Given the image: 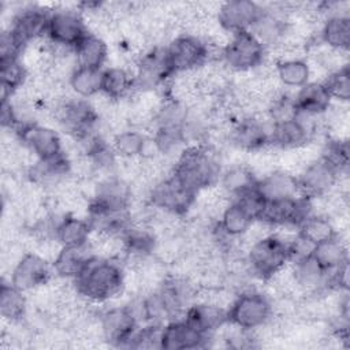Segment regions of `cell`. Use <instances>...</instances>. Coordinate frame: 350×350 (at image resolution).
<instances>
[{
	"mask_svg": "<svg viewBox=\"0 0 350 350\" xmlns=\"http://www.w3.org/2000/svg\"><path fill=\"white\" fill-rule=\"evenodd\" d=\"M18 133L21 141L29 148L31 153L36 154L40 161L51 160L64 153L60 135L51 127L27 123L22 124Z\"/></svg>",
	"mask_w": 350,
	"mask_h": 350,
	"instance_id": "12",
	"label": "cell"
},
{
	"mask_svg": "<svg viewBox=\"0 0 350 350\" xmlns=\"http://www.w3.org/2000/svg\"><path fill=\"white\" fill-rule=\"evenodd\" d=\"M312 213V198L305 196H297L287 200L267 201L265 209L257 221L273 227H298L299 223Z\"/></svg>",
	"mask_w": 350,
	"mask_h": 350,
	"instance_id": "8",
	"label": "cell"
},
{
	"mask_svg": "<svg viewBox=\"0 0 350 350\" xmlns=\"http://www.w3.org/2000/svg\"><path fill=\"white\" fill-rule=\"evenodd\" d=\"M232 201L237 202L254 221H257L261 217L267 205V200L258 190L257 182L253 186L235 194Z\"/></svg>",
	"mask_w": 350,
	"mask_h": 350,
	"instance_id": "39",
	"label": "cell"
},
{
	"mask_svg": "<svg viewBox=\"0 0 350 350\" xmlns=\"http://www.w3.org/2000/svg\"><path fill=\"white\" fill-rule=\"evenodd\" d=\"M339 172L323 159L310 163L297 178L301 196L316 198L327 194L339 180Z\"/></svg>",
	"mask_w": 350,
	"mask_h": 350,
	"instance_id": "13",
	"label": "cell"
},
{
	"mask_svg": "<svg viewBox=\"0 0 350 350\" xmlns=\"http://www.w3.org/2000/svg\"><path fill=\"white\" fill-rule=\"evenodd\" d=\"M310 256L328 273L347 264V247L338 234L314 245Z\"/></svg>",
	"mask_w": 350,
	"mask_h": 350,
	"instance_id": "26",
	"label": "cell"
},
{
	"mask_svg": "<svg viewBox=\"0 0 350 350\" xmlns=\"http://www.w3.org/2000/svg\"><path fill=\"white\" fill-rule=\"evenodd\" d=\"M101 68L77 66L68 75V83L77 96L88 98L101 92Z\"/></svg>",
	"mask_w": 350,
	"mask_h": 350,
	"instance_id": "31",
	"label": "cell"
},
{
	"mask_svg": "<svg viewBox=\"0 0 350 350\" xmlns=\"http://www.w3.org/2000/svg\"><path fill=\"white\" fill-rule=\"evenodd\" d=\"M27 77L25 66L19 62V57L0 59V78H1V97L3 100L11 98V96L22 88Z\"/></svg>",
	"mask_w": 350,
	"mask_h": 350,
	"instance_id": "35",
	"label": "cell"
},
{
	"mask_svg": "<svg viewBox=\"0 0 350 350\" xmlns=\"http://www.w3.org/2000/svg\"><path fill=\"white\" fill-rule=\"evenodd\" d=\"M293 276L295 284L310 293L328 287L329 282V273L324 271L312 256L294 262Z\"/></svg>",
	"mask_w": 350,
	"mask_h": 350,
	"instance_id": "25",
	"label": "cell"
},
{
	"mask_svg": "<svg viewBox=\"0 0 350 350\" xmlns=\"http://www.w3.org/2000/svg\"><path fill=\"white\" fill-rule=\"evenodd\" d=\"M265 46L249 31L232 34L221 49V59L231 70L249 71L262 64Z\"/></svg>",
	"mask_w": 350,
	"mask_h": 350,
	"instance_id": "5",
	"label": "cell"
},
{
	"mask_svg": "<svg viewBox=\"0 0 350 350\" xmlns=\"http://www.w3.org/2000/svg\"><path fill=\"white\" fill-rule=\"evenodd\" d=\"M276 75L280 83L287 88H302L309 82L310 67L302 59L290 57L276 64Z\"/></svg>",
	"mask_w": 350,
	"mask_h": 350,
	"instance_id": "34",
	"label": "cell"
},
{
	"mask_svg": "<svg viewBox=\"0 0 350 350\" xmlns=\"http://www.w3.org/2000/svg\"><path fill=\"white\" fill-rule=\"evenodd\" d=\"M257 187L267 201H279L301 196L297 176L284 171H275L262 179H257Z\"/></svg>",
	"mask_w": 350,
	"mask_h": 350,
	"instance_id": "23",
	"label": "cell"
},
{
	"mask_svg": "<svg viewBox=\"0 0 350 350\" xmlns=\"http://www.w3.org/2000/svg\"><path fill=\"white\" fill-rule=\"evenodd\" d=\"M194 328L205 335H211L217 328L228 323L227 309L219 304L204 301L190 306L185 317Z\"/></svg>",
	"mask_w": 350,
	"mask_h": 350,
	"instance_id": "19",
	"label": "cell"
},
{
	"mask_svg": "<svg viewBox=\"0 0 350 350\" xmlns=\"http://www.w3.org/2000/svg\"><path fill=\"white\" fill-rule=\"evenodd\" d=\"M53 231L56 241L62 246H83L88 245L92 226L86 219L66 215L55 224Z\"/></svg>",
	"mask_w": 350,
	"mask_h": 350,
	"instance_id": "24",
	"label": "cell"
},
{
	"mask_svg": "<svg viewBox=\"0 0 350 350\" xmlns=\"http://www.w3.org/2000/svg\"><path fill=\"white\" fill-rule=\"evenodd\" d=\"M52 273H55L52 264L44 257L36 253H26L15 264L10 283L26 293L48 284Z\"/></svg>",
	"mask_w": 350,
	"mask_h": 350,
	"instance_id": "9",
	"label": "cell"
},
{
	"mask_svg": "<svg viewBox=\"0 0 350 350\" xmlns=\"http://www.w3.org/2000/svg\"><path fill=\"white\" fill-rule=\"evenodd\" d=\"M297 228V235L313 246L336 234L332 221L327 216L314 213L304 219Z\"/></svg>",
	"mask_w": 350,
	"mask_h": 350,
	"instance_id": "33",
	"label": "cell"
},
{
	"mask_svg": "<svg viewBox=\"0 0 350 350\" xmlns=\"http://www.w3.org/2000/svg\"><path fill=\"white\" fill-rule=\"evenodd\" d=\"M262 7L249 0L226 1L219 7L217 21L219 25L231 34L246 31L252 27L257 16L261 14Z\"/></svg>",
	"mask_w": 350,
	"mask_h": 350,
	"instance_id": "15",
	"label": "cell"
},
{
	"mask_svg": "<svg viewBox=\"0 0 350 350\" xmlns=\"http://www.w3.org/2000/svg\"><path fill=\"white\" fill-rule=\"evenodd\" d=\"M27 308L25 291L16 288L11 283H3L0 290V313L10 321L21 320Z\"/></svg>",
	"mask_w": 350,
	"mask_h": 350,
	"instance_id": "36",
	"label": "cell"
},
{
	"mask_svg": "<svg viewBox=\"0 0 350 350\" xmlns=\"http://www.w3.org/2000/svg\"><path fill=\"white\" fill-rule=\"evenodd\" d=\"M227 316L231 325L252 331L268 323L272 316V304L262 293L245 291L231 302Z\"/></svg>",
	"mask_w": 350,
	"mask_h": 350,
	"instance_id": "4",
	"label": "cell"
},
{
	"mask_svg": "<svg viewBox=\"0 0 350 350\" xmlns=\"http://www.w3.org/2000/svg\"><path fill=\"white\" fill-rule=\"evenodd\" d=\"M57 119L74 138L89 139L97 122V113L86 101L70 100L59 105Z\"/></svg>",
	"mask_w": 350,
	"mask_h": 350,
	"instance_id": "11",
	"label": "cell"
},
{
	"mask_svg": "<svg viewBox=\"0 0 350 350\" xmlns=\"http://www.w3.org/2000/svg\"><path fill=\"white\" fill-rule=\"evenodd\" d=\"M92 258L93 256L89 253L88 245L62 246L52 262V268L57 276L74 280L82 273Z\"/></svg>",
	"mask_w": 350,
	"mask_h": 350,
	"instance_id": "21",
	"label": "cell"
},
{
	"mask_svg": "<svg viewBox=\"0 0 350 350\" xmlns=\"http://www.w3.org/2000/svg\"><path fill=\"white\" fill-rule=\"evenodd\" d=\"M148 146L146 137L137 130L118 133L113 138V150L126 159L141 156Z\"/></svg>",
	"mask_w": 350,
	"mask_h": 350,
	"instance_id": "37",
	"label": "cell"
},
{
	"mask_svg": "<svg viewBox=\"0 0 350 350\" xmlns=\"http://www.w3.org/2000/svg\"><path fill=\"white\" fill-rule=\"evenodd\" d=\"M208 336L194 328L186 319L174 320L161 328L160 349L185 350L202 347Z\"/></svg>",
	"mask_w": 350,
	"mask_h": 350,
	"instance_id": "17",
	"label": "cell"
},
{
	"mask_svg": "<svg viewBox=\"0 0 350 350\" xmlns=\"http://www.w3.org/2000/svg\"><path fill=\"white\" fill-rule=\"evenodd\" d=\"M321 159L327 161L339 174L349 168V144L346 139H332L325 144Z\"/></svg>",
	"mask_w": 350,
	"mask_h": 350,
	"instance_id": "40",
	"label": "cell"
},
{
	"mask_svg": "<svg viewBox=\"0 0 350 350\" xmlns=\"http://www.w3.org/2000/svg\"><path fill=\"white\" fill-rule=\"evenodd\" d=\"M88 34L86 23L79 12L57 10L51 12L46 26V38L62 48L72 49Z\"/></svg>",
	"mask_w": 350,
	"mask_h": 350,
	"instance_id": "7",
	"label": "cell"
},
{
	"mask_svg": "<svg viewBox=\"0 0 350 350\" xmlns=\"http://www.w3.org/2000/svg\"><path fill=\"white\" fill-rule=\"evenodd\" d=\"M329 94L331 100L335 98L338 101H349L350 97V70L347 64L334 70L323 82H321Z\"/></svg>",
	"mask_w": 350,
	"mask_h": 350,
	"instance_id": "38",
	"label": "cell"
},
{
	"mask_svg": "<svg viewBox=\"0 0 350 350\" xmlns=\"http://www.w3.org/2000/svg\"><path fill=\"white\" fill-rule=\"evenodd\" d=\"M77 294L92 302H104L118 295L124 286L122 267L109 258L93 257L74 279Z\"/></svg>",
	"mask_w": 350,
	"mask_h": 350,
	"instance_id": "1",
	"label": "cell"
},
{
	"mask_svg": "<svg viewBox=\"0 0 350 350\" xmlns=\"http://www.w3.org/2000/svg\"><path fill=\"white\" fill-rule=\"evenodd\" d=\"M51 12L40 7H29L22 10L12 21L10 33L15 41L25 48L30 41L42 36L46 37V26Z\"/></svg>",
	"mask_w": 350,
	"mask_h": 350,
	"instance_id": "16",
	"label": "cell"
},
{
	"mask_svg": "<svg viewBox=\"0 0 350 350\" xmlns=\"http://www.w3.org/2000/svg\"><path fill=\"white\" fill-rule=\"evenodd\" d=\"M196 194L182 186L174 176L157 182L150 191L153 206L172 215H183L194 202Z\"/></svg>",
	"mask_w": 350,
	"mask_h": 350,
	"instance_id": "10",
	"label": "cell"
},
{
	"mask_svg": "<svg viewBox=\"0 0 350 350\" xmlns=\"http://www.w3.org/2000/svg\"><path fill=\"white\" fill-rule=\"evenodd\" d=\"M256 182V176L245 167H232L223 176V186L232 197L253 186Z\"/></svg>",
	"mask_w": 350,
	"mask_h": 350,
	"instance_id": "41",
	"label": "cell"
},
{
	"mask_svg": "<svg viewBox=\"0 0 350 350\" xmlns=\"http://www.w3.org/2000/svg\"><path fill=\"white\" fill-rule=\"evenodd\" d=\"M323 42L336 51L345 52L350 45V18L345 14H334L327 18L321 27Z\"/></svg>",
	"mask_w": 350,
	"mask_h": 350,
	"instance_id": "28",
	"label": "cell"
},
{
	"mask_svg": "<svg viewBox=\"0 0 350 350\" xmlns=\"http://www.w3.org/2000/svg\"><path fill=\"white\" fill-rule=\"evenodd\" d=\"M249 31L267 48L269 45L278 44L286 33V22L278 15L262 8L261 14L257 16Z\"/></svg>",
	"mask_w": 350,
	"mask_h": 350,
	"instance_id": "29",
	"label": "cell"
},
{
	"mask_svg": "<svg viewBox=\"0 0 350 350\" xmlns=\"http://www.w3.org/2000/svg\"><path fill=\"white\" fill-rule=\"evenodd\" d=\"M272 127V126H271ZM271 129L257 119L246 118L239 120L231 131V141L243 150H258L271 144Z\"/></svg>",
	"mask_w": 350,
	"mask_h": 350,
	"instance_id": "20",
	"label": "cell"
},
{
	"mask_svg": "<svg viewBox=\"0 0 350 350\" xmlns=\"http://www.w3.org/2000/svg\"><path fill=\"white\" fill-rule=\"evenodd\" d=\"M171 176L197 196L215 183L219 176V164L206 148L190 146L178 157Z\"/></svg>",
	"mask_w": 350,
	"mask_h": 350,
	"instance_id": "2",
	"label": "cell"
},
{
	"mask_svg": "<svg viewBox=\"0 0 350 350\" xmlns=\"http://www.w3.org/2000/svg\"><path fill=\"white\" fill-rule=\"evenodd\" d=\"M104 338L116 346L129 345L135 334L137 317L127 306L105 310L100 319Z\"/></svg>",
	"mask_w": 350,
	"mask_h": 350,
	"instance_id": "14",
	"label": "cell"
},
{
	"mask_svg": "<svg viewBox=\"0 0 350 350\" xmlns=\"http://www.w3.org/2000/svg\"><path fill=\"white\" fill-rule=\"evenodd\" d=\"M165 59L171 75L189 72L206 62L208 46L196 36L182 34L168 44Z\"/></svg>",
	"mask_w": 350,
	"mask_h": 350,
	"instance_id": "6",
	"label": "cell"
},
{
	"mask_svg": "<svg viewBox=\"0 0 350 350\" xmlns=\"http://www.w3.org/2000/svg\"><path fill=\"white\" fill-rule=\"evenodd\" d=\"M298 115L319 116L329 109L331 97L321 82H308L294 97Z\"/></svg>",
	"mask_w": 350,
	"mask_h": 350,
	"instance_id": "22",
	"label": "cell"
},
{
	"mask_svg": "<svg viewBox=\"0 0 350 350\" xmlns=\"http://www.w3.org/2000/svg\"><path fill=\"white\" fill-rule=\"evenodd\" d=\"M246 262L256 276L268 280L283 271L290 262L288 241L276 234H268L256 241L246 257Z\"/></svg>",
	"mask_w": 350,
	"mask_h": 350,
	"instance_id": "3",
	"label": "cell"
},
{
	"mask_svg": "<svg viewBox=\"0 0 350 350\" xmlns=\"http://www.w3.org/2000/svg\"><path fill=\"white\" fill-rule=\"evenodd\" d=\"M134 85L135 78H133V75L123 67H108L103 70L101 93L111 100L126 97Z\"/></svg>",
	"mask_w": 350,
	"mask_h": 350,
	"instance_id": "30",
	"label": "cell"
},
{
	"mask_svg": "<svg viewBox=\"0 0 350 350\" xmlns=\"http://www.w3.org/2000/svg\"><path fill=\"white\" fill-rule=\"evenodd\" d=\"M312 123L305 122L301 116H295L283 122L272 123L271 144L283 149L301 148L309 142L313 131Z\"/></svg>",
	"mask_w": 350,
	"mask_h": 350,
	"instance_id": "18",
	"label": "cell"
},
{
	"mask_svg": "<svg viewBox=\"0 0 350 350\" xmlns=\"http://www.w3.org/2000/svg\"><path fill=\"white\" fill-rule=\"evenodd\" d=\"M77 66L101 68L108 56V46L105 41L92 33H88L74 48Z\"/></svg>",
	"mask_w": 350,
	"mask_h": 350,
	"instance_id": "27",
	"label": "cell"
},
{
	"mask_svg": "<svg viewBox=\"0 0 350 350\" xmlns=\"http://www.w3.org/2000/svg\"><path fill=\"white\" fill-rule=\"evenodd\" d=\"M254 220L234 201H231L220 215L219 228L226 237H242L245 235Z\"/></svg>",
	"mask_w": 350,
	"mask_h": 350,
	"instance_id": "32",
	"label": "cell"
}]
</instances>
